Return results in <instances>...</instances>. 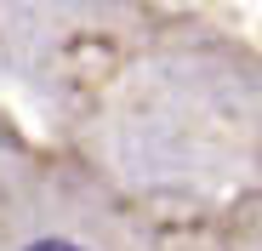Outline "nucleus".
<instances>
[{
  "mask_svg": "<svg viewBox=\"0 0 262 251\" xmlns=\"http://www.w3.org/2000/svg\"><path fill=\"white\" fill-rule=\"evenodd\" d=\"M29 251H80V245H69V240H40V245H29Z\"/></svg>",
  "mask_w": 262,
  "mask_h": 251,
  "instance_id": "1",
  "label": "nucleus"
}]
</instances>
